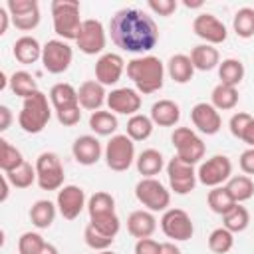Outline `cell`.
I'll use <instances>...</instances> for the list:
<instances>
[{"instance_id": "cell-1", "label": "cell", "mask_w": 254, "mask_h": 254, "mask_svg": "<svg viewBox=\"0 0 254 254\" xmlns=\"http://www.w3.org/2000/svg\"><path fill=\"white\" fill-rule=\"evenodd\" d=\"M111 42L129 54H147L159 42L155 20L139 8H121L109 20Z\"/></svg>"}, {"instance_id": "cell-2", "label": "cell", "mask_w": 254, "mask_h": 254, "mask_svg": "<svg viewBox=\"0 0 254 254\" xmlns=\"http://www.w3.org/2000/svg\"><path fill=\"white\" fill-rule=\"evenodd\" d=\"M127 75L143 95L159 91L165 83V64L157 56H141L127 62Z\"/></svg>"}, {"instance_id": "cell-3", "label": "cell", "mask_w": 254, "mask_h": 254, "mask_svg": "<svg viewBox=\"0 0 254 254\" xmlns=\"http://www.w3.org/2000/svg\"><path fill=\"white\" fill-rule=\"evenodd\" d=\"M52 117V107L48 101V95L42 91H36L28 99H24L22 109L18 113V125L26 133H42Z\"/></svg>"}, {"instance_id": "cell-4", "label": "cell", "mask_w": 254, "mask_h": 254, "mask_svg": "<svg viewBox=\"0 0 254 254\" xmlns=\"http://www.w3.org/2000/svg\"><path fill=\"white\" fill-rule=\"evenodd\" d=\"M54 32L60 40H77L83 20L79 18V2L75 0H54L52 2Z\"/></svg>"}, {"instance_id": "cell-5", "label": "cell", "mask_w": 254, "mask_h": 254, "mask_svg": "<svg viewBox=\"0 0 254 254\" xmlns=\"http://www.w3.org/2000/svg\"><path fill=\"white\" fill-rule=\"evenodd\" d=\"M36 175H38V187L42 190H60L64 187V167L58 157V153L44 151L36 159Z\"/></svg>"}, {"instance_id": "cell-6", "label": "cell", "mask_w": 254, "mask_h": 254, "mask_svg": "<svg viewBox=\"0 0 254 254\" xmlns=\"http://www.w3.org/2000/svg\"><path fill=\"white\" fill-rule=\"evenodd\" d=\"M135 196L151 212H165L169 208V204H171V192L155 177L141 179L135 185Z\"/></svg>"}, {"instance_id": "cell-7", "label": "cell", "mask_w": 254, "mask_h": 254, "mask_svg": "<svg viewBox=\"0 0 254 254\" xmlns=\"http://www.w3.org/2000/svg\"><path fill=\"white\" fill-rule=\"evenodd\" d=\"M105 163L111 171L123 173L135 163V141L127 135H113L105 145Z\"/></svg>"}, {"instance_id": "cell-8", "label": "cell", "mask_w": 254, "mask_h": 254, "mask_svg": "<svg viewBox=\"0 0 254 254\" xmlns=\"http://www.w3.org/2000/svg\"><path fill=\"white\" fill-rule=\"evenodd\" d=\"M171 141L173 147L177 149V157L189 165H196L204 157L206 147L190 127H177L171 135Z\"/></svg>"}, {"instance_id": "cell-9", "label": "cell", "mask_w": 254, "mask_h": 254, "mask_svg": "<svg viewBox=\"0 0 254 254\" xmlns=\"http://www.w3.org/2000/svg\"><path fill=\"white\" fill-rule=\"evenodd\" d=\"M71 60H73V50L71 46L65 42V40H48L44 44V50H42V65L48 73H64L67 71V67L71 65Z\"/></svg>"}, {"instance_id": "cell-10", "label": "cell", "mask_w": 254, "mask_h": 254, "mask_svg": "<svg viewBox=\"0 0 254 254\" xmlns=\"http://www.w3.org/2000/svg\"><path fill=\"white\" fill-rule=\"evenodd\" d=\"M161 230L173 242H187L194 234V224L187 210L183 208H167L161 216Z\"/></svg>"}, {"instance_id": "cell-11", "label": "cell", "mask_w": 254, "mask_h": 254, "mask_svg": "<svg viewBox=\"0 0 254 254\" xmlns=\"http://www.w3.org/2000/svg\"><path fill=\"white\" fill-rule=\"evenodd\" d=\"M230 177H232V161L226 155H212L210 159L202 161L196 171L198 183L210 189L222 187V183H226Z\"/></svg>"}, {"instance_id": "cell-12", "label": "cell", "mask_w": 254, "mask_h": 254, "mask_svg": "<svg viewBox=\"0 0 254 254\" xmlns=\"http://www.w3.org/2000/svg\"><path fill=\"white\" fill-rule=\"evenodd\" d=\"M167 177H169V187L175 194H189L196 187V171L194 165H189L181 161L177 155L167 163Z\"/></svg>"}, {"instance_id": "cell-13", "label": "cell", "mask_w": 254, "mask_h": 254, "mask_svg": "<svg viewBox=\"0 0 254 254\" xmlns=\"http://www.w3.org/2000/svg\"><path fill=\"white\" fill-rule=\"evenodd\" d=\"M6 10L20 32H32L40 24V4L36 0H8Z\"/></svg>"}, {"instance_id": "cell-14", "label": "cell", "mask_w": 254, "mask_h": 254, "mask_svg": "<svg viewBox=\"0 0 254 254\" xmlns=\"http://www.w3.org/2000/svg\"><path fill=\"white\" fill-rule=\"evenodd\" d=\"M105 30H103V24L99 20H83L81 24V30H79V36L75 40L79 52H83L85 56H95V54H101L103 48H105Z\"/></svg>"}, {"instance_id": "cell-15", "label": "cell", "mask_w": 254, "mask_h": 254, "mask_svg": "<svg viewBox=\"0 0 254 254\" xmlns=\"http://www.w3.org/2000/svg\"><path fill=\"white\" fill-rule=\"evenodd\" d=\"M56 206H58V212L65 220H75L81 214V210L87 206L85 204V192H83V189L77 187V185H64L58 190Z\"/></svg>"}, {"instance_id": "cell-16", "label": "cell", "mask_w": 254, "mask_h": 254, "mask_svg": "<svg viewBox=\"0 0 254 254\" xmlns=\"http://www.w3.org/2000/svg\"><path fill=\"white\" fill-rule=\"evenodd\" d=\"M192 32L200 40H204V44H210V46L222 44L228 36L226 26L214 14H208V12H202L192 20Z\"/></svg>"}, {"instance_id": "cell-17", "label": "cell", "mask_w": 254, "mask_h": 254, "mask_svg": "<svg viewBox=\"0 0 254 254\" xmlns=\"http://www.w3.org/2000/svg\"><path fill=\"white\" fill-rule=\"evenodd\" d=\"M107 107L111 113L119 115H137L141 109V93L133 87H117L107 93Z\"/></svg>"}, {"instance_id": "cell-18", "label": "cell", "mask_w": 254, "mask_h": 254, "mask_svg": "<svg viewBox=\"0 0 254 254\" xmlns=\"http://www.w3.org/2000/svg\"><path fill=\"white\" fill-rule=\"evenodd\" d=\"M125 69V60L119 54L107 52L101 54L99 60L95 62V81H99L103 87L105 85H115Z\"/></svg>"}, {"instance_id": "cell-19", "label": "cell", "mask_w": 254, "mask_h": 254, "mask_svg": "<svg viewBox=\"0 0 254 254\" xmlns=\"http://www.w3.org/2000/svg\"><path fill=\"white\" fill-rule=\"evenodd\" d=\"M190 121L204 135H216L222 127V117H220L218 109L212 103H206V101H200V103L192 105Z\"/></svg>"}, {"instance_id": "cell-20", "label": "cell", "mask_w": 254, "mask_h": 254, "mask_svg": "<svg viewBox=\"0 0 254 254\" xmlns=\"http://www.w3.org/2000/svg\"><path fill=\"white\" fill-rule=\"evenodd\" d=\"M101 153H103V149H101V143L95 135H79L71 145L73 159L83 167L95 165L101 159Z\"/></svg>"}, {"instance_id": "cell-21", "label": "cell", "mask_w": 254, "mask_h": 254, "mask_svg": "<svg viewBox=\"0 0 254 254\" xmlns=\"http://www.w3.org/2000/svg\"><path fill=\"white\" fill-rule=\"evenodd\" d=\"M77 97H79V107L87 109V111H99L103 103H107V93L105 87L95 81V79H87L79 85L77 89Z\"/></svg>"}, {"instance_id": "cell-22", "label": "cell", "mask_w": 254, "mask_h": 254, "mask_svg": "<svg viewBox=\"0 0 254 254\" xmlns=\"http://www.w3.org/2000/svg\"><path fill=\"white\" fill-rule=\"evenodd\" d=\"M127 230L133 238L141 240V238H151L153 232L157 230V218L155 212L143 208V210H133L127 216Z\"/></svg>"}, {"instance_id": "cell-23", "label": "cell", "mask_w": 254, "mask_h": 254, "mask_svg": "<svg viewBox=\"0 0 254 254\" xmlns=\"http://www.w3.org/2000/svg\"><path fill=\"white\" fill-rule=\"evenodd\" d=\"M149 117L159 127H175L181 119V107L173 99H159L151 105Z\"/></svg>"}, {"instance_id": "cell-24", "label": "cell", "mask_w": 254, "mask_h": 254, "mask_svg": "<svg viewBox=\"0 0 254 254\" xmlns=\"http://www.w3.org/2000/svg\"><path fill=\"white\" fill-rule=\"evenodd\" d=\"M42 50L44 46H40V42L34 38V36H20L16 42H14V48H12V54L14 58L24 64V65H30V64H36L38 60H42Z\"/></svg>"}, {"instance_id": "cell-25", "label": "cell", "mask_w": 254, "mask_h": 254, "mask_svg": "<svg viewBox=\"0 0 254 254\" xmlns=\"http://www.w3.org/2000/svg\"><path fill=\"white\" fill-rule=\"evenodd\" d=\"M50 103L54 107V111H62L67 107H75L79 105V97H77V89L71 83L60 81L56 85H52L50 89Z\"/></svg>"}, {"instance_id": "cell-26", "label": "cell", "mask_w": 254, "mask_h": 254, "mask_svg": "<svg viewBox=\"0 0 254 254\" xmlns=\"http://www.w3.org/2000/svg\"><path fill=\"white\" fill-rule=\"evenodd\" d=\"M190 62L198 71H210L220 65V54L210 44H198L190 50Z\"/></svg>"}, {"instance_id": "cell-27", "label": "cell", "mask_w": 254, "mask_h": 254, "mask_svg": "<svg viewBox=\"0 0 254 254\" xmlns=\"http://www.w3.org/2000/svg\"><path fill=\"white\" fill-rule=\"evenodd\" d=\"M167 73L175 83H189L194 73V65L190 62V56L187 54H175L167 62Z\"/></svg>"}, {"instance_id": "cell-28", "label": "cell", "mask_w": 254, "mask_h": 254, "mask_svg": "<svg viewBox=\"0 0 254 254\" xmlns=\"http://www.w3.org/2000/svg\"><path fill=\"white\" fill-rule=\"evenodd\" d=\"M135 167L139 171V175H143V179H149V177H155L163 171L165 167V159L161 155V151L157 149H145L137 155L135 159Z\"/></svg>"}, {"instance_id": "cell-29", "label": "cell", "mask_w": 254, "mask_h": 254, "mask_svg": "<svg viewBox=\"0 0 254 254\" xmlns=\"http://www.w3.org/2000/svg\"><path fill=\"white\" fill-rule=\"evenodd\" d=\"M56 212H58V206L48 200V198H40L32 204L30 208V220L36 228L44 230V228H50L52 222L56 220Z\"/></svg>"}, {"instance_id": "cell-30", "label": "cell", "mask_w": 254, "mask_h": 254, "mask_svg": "<svg viewBox=\"0 0 254 254\" xmlns=\"http://www.w3.org/2000/svg\"><path fill=\"white\" fill-rule=\"evenodd\" d=\"M224 187L230 192V196L234 198V202H238V204H242V202H246V200H250L254 196V181L248 175L230 177Z\"/></svg>"}, {"instance_id": "cell-31", "label": "cell", "mask_w": 254, "mask_h": 254, "mask_svg": "<svg viewBox=\"0 0 254 254\" xmlns=\"http://www.w3.org/2000/svg\"><path fill=\"white\" fill-rule=\"evenodd\" d=\"M117 127H119L117 117L111 111L99 109V111H93L89 115V129L95 135H99V137H109V135L113 137V133L117 131Z\"/></svg>"}, {"instance_id": "cell-32", "label": "cell", "mask_w": 254, "mask_h": 254, "mask_svg": "<svg viewBox=\"0 0 254 254\" xmlns=\"http://www.w3.org/2000/svg\"><path fill=\"white\" fill-rule=\"evenodd\" d=\"M218 77H220V83L238 87V83L244 79V64L236 58L222 60L218 65Z\"/></svg>"}, {"instance_id": "cell-33", "label": "cell", "mask_w": 254, "mask_h": 254, "mask_svg": "<svg viewBox=\"0 0 254 254\" xmlns=\"http://www.w3.org/2000/svg\"><path fill=\"white\" fill-rule=\"evenodd\" d=\"M10 89H12L14 95H18V97H22V99H28V97L34 95L36 91H40V89H38V83H36V79H34V75H32L30 71H24V69L14 71V73L10 75Z\"/></svg>"}, {"instance_id": "cell-34", "label": "cell", "mask_w": 254, "mask_h": 254, "mask_svg": "<svg viewBox=\"0 0 254 254\" xmlns=\"http://www.w3.org/2000/svg\"><path fill=\"white\" fill-rule=\"evenodd\" d=\"M210 103H212L218 111L234 109V107L238 105V89L232 87V85L218 83V85H214V89H212V93H210Z\"/></svg>"}, {"instance_id": "cell-35", "label": "cell", "mask_w": 254, "mask_h": 254, "mask_svg": "<svg viewBox=\"0 0 254 254\" xmlns=\"http://www.w3.org/2000/svg\"><path fill=\"white\" fill-rule=\"evenodd\" d=\"M87 212H89V218L113 214L115 212V198L105 190H97L87 200Z\"/></svg>"}, {"instance_id": "cell-36", "label": "cell", "mask_w": 254, "mask_h": 254, "mask_svg": "<svg viewBox=\"0 0 254 254\" xmlns=\"http://www.w3.org/2000/svg\"><path fill=\"white\" fill-rule=\"evenodd\" d=\"M248 224H250V212H248L246 206H242V204H238V202L222 216V226H224L226 230H230L232 234L246 230Z\"/></svg>"}, {"instance_id": "cell-37", "label": "cell", "mask_w": 254, "mask_h": 254, "mask_svg": "<svg viewBox=\"0 0 254 254\" xmlns=\"http://www.w3.org/2000/svg\"><path fill=\"white\" fill-rule=\"evenodd\" d=\"M206 202H208V208H210L214 214H220V216H224V214L236 204L224 185L210 189L208 194H206Z\"/></svg>"}, {"instance_id": "cell-38", "label": "cell", "mask_w": 254, "mask_h": 254, "mask_svg": "<svg viewBox=\"0 0 254 254\" xmlns=\"http://www.w3.org/2000/svg\"><path fill=\"white\" fill-rule=\"evenodd\" d=\"M153 121L151 117L143 115V113H137V115H131L129 121H127V137H131L133 141H145L151 137L153 133Z\"/></svg>"}, {"instance_id": "cell-39", "label": "cell", "mask_w": 254, "mask_h": 254, "mask_svg": "<svg viewBox=\"0 0 254 254\" xmlns=\"http://www.w3.org/2000/svg\"><path fill=\"white\" fill-rule=\"evenodd\" d=\"M8 183L14 187V189H28L34 185V181H38V175H36V165L24 161L16 171L12 173H4Z\"/></svg>"}, {"instance_id": "cell-40", "label": "cell", "mask_w": 254, "mask_h": 254, "mask_svg": "<svg viewBox=\"0 0 254 254\" xmlns=\"http://www.w3.org/2000/svg\"><path fill=\"white\" fill-rule=\"evenodd\" d=\"M232 28L236 32L238 38L242 40H248L254 36V8H240L236 14H234V20H232Z\"/></svg>"}, {"instance_id": "cell-41", "label": "cell", "mask_w": 254, "mask_h": 254, "mask_svg": "<svg viewBox=\"0 0 254 254\" xmlns=\"http://www.w3.org/2000/svg\"><path fill=\"white\" fill-rule=\"evenodd\" d=\"M24 163L22 153L6 139H0V169L4 173H12L16 171L20 165Z\"/></svg>"}, {"instance_id": "cell-42", "label": "cell", "mask_w": 254, "mask_h": 254, "mask_svg": "<svg viewBox=\"0 0 254 254\" xmlns=\"http://www.w3.org/2000/svg\"><path fill=\"white\" fill-rule=\"evenodd\" d=\"M232 246H234V234L230 230H226L224 226L214 228L208 234V248H210V252H214V254H226V252L232 250Z\"/></svg>"}, {"instance_id": "cell-43", "label": "cell", "mask_w": 254, "mask_h": 254, "mask_svg": "<svg viewBox=\"0 0 254 254\" xmlns=\"http://www.w3.org/2000/svg\"><path fill=\"white\" fill-rule=\"evenodd\" d=\"M83 240H85V244H87L91 250L101 252V250H109V246L113 244V240H115V238L105 236V234H103V232H99L95 226L87 224V226H85V230H83Z\"/></svg>"}, {"instance_id": "cell-44", "label": "cell", "mask_w": 254, "mask_h": 254, "mask_svg": "<svg viewBox=\"0 0 254 254\" xmlns=\"http://www.w3.org/2000/svg\"><path fill=\"white\" fill-rule=\"evenodd\" d=\"M44 244H46V240L40 232L28 230L18 238V252L20 254H40Z\"/></svg>"}, {"instance_id": "cell-45", "label": "cell", "mask_w": 254, "mask_h": 254, "mask_svg": "<svg viewBox=\"0 0 254 254\" xmlns=\"http://www.w3.org/2000/svg\"><path fill=\"white\" fill-rule=\"evenodd\" d=\"M89 224L95 226L105 236H111V238H115L117 232H119V228H121V220H119L117 212L105 214V216H97V218H89Z\"/></svg>"}, {"instance_id": "cell-46", "label": "cell", "mask_w": 254, "mask_h": 254, "mask_svg": "<svg viewBox=\"0 0 254 254\" xmlns=\"http://www.w3.org/2000/svg\"><path fill=\"white\" fill-rule=\"evenodd\" d=\"M252 119H254V117H252L250 113H244V111L234 113V115L230 117V121H228V129H230V133H232L236 139H240L242 133H244V129L248 127V123H250Z\"/></svg>"}, {"instance_id": "cell-47", "label": "cell", "mask_w": 254, "mask_h": 254, "mask_svg": "<svg viewBox=\"0 0 254 254\" xmlns=\"http://www.w3.org/2000/svg\"><path fill=\"white\" fill-rule=\"evenodd\" d=\"M56 117L64 127H73L81 119V107L75 105V107H67V109H62V111H56Z\"/></svg>"}, {"instance_id": "cell-48", "label": "cell", "mask_w": 254, "mask_h": 254, "mask_svg": "<svg viewBox=\"0 0 254 254\" xmlns=\"http://www.w3.org/2000/svg\"><path fill=\"white\" fill-rule=\"evenodd\" d=\"M147 6L155 12V14H159V16H171L175 10H177V0H149L147 2Z\"/></svg>"}, {"instance_id": "cell-49", "label": "cell", "mask_w": 254, "mask_h": 254, "mask_svg": "<svg viewBox=\"0 0 254 254\" xmlns=\"http://www.w3.org/2000/svg\"><path fill=\"white\" fill-rule=\"evenodd\" d=\"M238 165H240V169H242L244 175H248V177L254 175V147H248L246 151L240 153Z\"/></svg>"}, {"instance_id": "cell-50", "label": "cell", "mask_w": 254, "mask_h": 254, "mask_svg": "<svg viewBox=\"0 0 254 254\" xmlns=\"http://www.w3.org/2000/svg\"><path fill=\"white\" fill-rule=\"evenodd\" d=\"M161 244L153 238H141L135 244V254H159Z\"/></svg>"}, {"instance_id": "cell-51", "label": "cell", "mask_w": 254, "mask_h": 254, "mask_svg": "<svg viewBox=\"0 0 254 254\" xmlns=\"http://www.w3.org/2000/svg\"><path fill=\"white\" fill-rule=\"evenodd\" d=\"M12 123V111L6 105H0V131H6Z\"/></svg>"}, {"instance_id": "cell-52", "label": "cell", "mask_w": 254, "mask_h": 254, "mask_svg": "<svg viewBox=\"0 0 254 254\" xmlns=\"http://www.w3.org/2000/svg\"><path fill=\"white\" fill-rule=\"evenodd\" d=\"M12 22V18H10V12L6 10V6H2L0 8V36H4L6 34V30H8V24Z\"/></svg>"}, {"instance_id": "cell-53", "label": "cell", "mask_w": 254, "mask_h": 254, "mask_svg": "<svg viewBox=\"0 0 254 254\" xmlns=\"http://www.w3.org/2000/svg\"><path fill=\"white\" fill-rule=\"evenodd\" d=\"M240 141H244L248 147H254V119H252V121L248 123V127L244 129V133H242Z\"/></svg>"}, {"instance_id": "cell-54", "label": "cell", "mask_w": 254, "mask_h": 254, "mask_svg": "<svg viewBox=\"0 0 254 254\" xmlns=\"http://www.w3.org/2000/svg\"><path fill=\"white\" fill-rule=\"evenodd\" d=\"M159 254H181V248H179L173 240H169V242H161Z\"/></svg>"}, {"instance_id": "cell-55", "label": "cell", "mask_w": 254, "mask_h": 254, "mask_svg": "<svg viewBox=\"0 0 254 254\" xmlns=\"http://www.w3.org/2000/svg\"><path fill=\"white\" fill-rule=\"evenodd\" d=\"M0 183H2V194H0V202H4V200L8 198V187H12V185L8 183V179H6V175H2V179H0Z\"/></svg>"}, {"instance_id": "cell-56", "label": "cell", "mask_w": 254, "mask_h": 254, "mask_svg": "<svg viewBox=\"0 0 254 254\" xmlns=\"http://www.w3.org/2000/svg\"><path fill=\"white\" fill-rule=\"evenodd\" d=\"M40 254H60V250H58V248H56L54 244H50V242H46Z\"/></svg>"}, {"instance_id": "cell-57", "label": "cell", "mask_w": 254, "mask_h": 254, "mask_svg": "<svg viewBox=\"0 0 254 254\" xmlns=\"http://www.w3.org/2000/svg\"><path fill=\"white\" fill-rule=\"evenodd\" d=\"M185 6H187V8H200L202 2H185Z\"/></svg>"}, {"instance_id": "cell-58", "label": "cell", "mask_w": 254, "mask_h": 254, "mask_svg": "<svg viewBox=\"0 0 254 254\" xmlns=\"http://www.w3.org/2000/svg\"><path fill=\"white\" fill-rule=\"evenodd\" d=\"M99 254H115V252H113V250H101Z\"/></svg>"}]
</instances>
